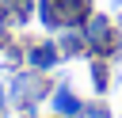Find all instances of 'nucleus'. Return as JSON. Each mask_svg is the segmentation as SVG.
<instances>
[{"instance_id": "nucleus-2", "label": "nucleus", "mask_w": 122, "mask_h": 118, "mask_svg": "<svg viewBox=\"0 0 122 118\" xmlns=\"http://www.w3.org/2000/svg\"><path fill=\"white\" fill-rule=\"evenodd\" d=\"M50 91H53V84L46 80V72H34V69L15 72V76H11V84H8V99H11L23 114H34V107H38V103H46V99H50Z\"/></svg>"}, {"instance_id": "nucleus-12", "label": "nucleus", "mask_w": 122, "mask_h": 118, "mask_svg": "<svg viewBox=\"0 0 122 118\" xmlns=\"http://www.w3.org/2000/svg\"><path fill=\"white\" fill-rule=\"evenodd\" d=\"M8 110V91H4V84H0V114Z\"/></svg>"}, {"instance_id": "nucleus-9", "label": "nucleus", "mask_w": 122, "mask_h": 118, "mask_svg": "<svg viewBox=\"0 0 122 118\" xmlns=\"http://www.w3.org/2000/svg\"><path fill=\"white\" fill-rule=\"evenodd\" d=\"M92 88H95V95H103L111 88V69L103 57H92Z\"/></svg>"}, {"instance_id": "nucleus-13", "label": "nucleus", "mask_w": 122, "mask_h": 118, "mask_svg": "<svg viewBox=\"0 0 122 118\" xmlns=\"http://www.w3.org/2000/svg\"><path fill=\"white\" fill-rule=\"evenodd\" d=\"M23 118H38V114H23Z\"/></svg>"}, {"instance_id": "nucleus-5", "label": "nucleus", "mask_w": 122, "mask_h": 118, "mask_svg": "<svg viewBox=\"0 0 122 118\" xmlns=\"http://www.w3.org/2000/svg\"><path fill=\"white\" fill-rule=\"evenodd\" d=\"M53 42H57L61 57H88V42H84V30H80V27H72V23H69V27H61Z\"/></svg>"}, {"instance_id": "nucleus-3", "label": "nucleus", "mask_w": 122, "mask_h": 118, "mask_svg": "<svg viewBox=\"0 0 122 118\" xmlns=\"http://www.w3.org/2000/svg\"><path fill=\"white\" fill-rule=\"evenodd\" d=\"M61 61H65V57H61V49H57L53 38H42V42L23 46V65L34 69V72H50V69H57Z\"/></svg>"}, {"instance_id": "nucleus-4", "label": "nucleus", "mask_w": 122, "mask_h": 118, "mask_svg": "<svg viewBox=\"0 0 122 118\" xmlns=\"http://www.w3.org/2000/svg\"><path fill=\"white\" fill-rule=\"evenodd\" d=\"M80 107H84V99H80L65 80L50 91V110H53L57 118H76V114H80Z\"/></svg>"}, {"instance_id": "nucleus-10", "label": "nucleus", "mask_w": 122, "mask_h": 118, "mask_svg": "<svg viewBox=\"0 0 122 118\" xmlns=\"http://www.w3.org/2000/svg\"><path fill=\"white\" fill-rule=\"evenodd\" d=\"M76 118H114V114H111V107H107L103 99H92V103H84V107H80V114H76Z\"/></svg>"}, {"instance_id": "nucleus-6", "label": "nucleus", "mask_w": 122, "mask_h": 118, "mask_svg": "<svg viewBox=\"0 0 122 118\" xmlns=\"http://www.w3.org/2000/svg\"><path fill=\"white\" fill-rule=\"evenodd\" d=\"M34 4H38V0H0V11L8 15V23H11V27H23V23H30Z\"/></svg>"}, {"instance_id": "nucleus-11", "label": "nucleus", "mask_w": 122, "mask_h": 118, "mask_svg": "<svg viewBox=\"0 0 122 118\" xmlns=\"http://www.w3.org/2000/svg\"><path fill=\"white\" fill-rule=\"evenodd\" d=\"M8 38H11V23H8V15L0 11V49H8Z\"/></svg>"}, {"instance_id": "nucleus-7", "label": "nucleus", "mask_w": 122, "mask_h": 118, "mask_svg": "<svg viewBox=\"0 0 122 118\" xmlns=\"http://www.w3.org/2000/svg\"><path fill=\"white\" fill-rule=\"evenodd\" d=\"M57 8H61L65 27H69V23H72V27H80V23L92 15V0H57Z\"/></svg>"}, {"instance_id": "nucleus-8", "label": "nucleus", "mask_w": 122, "mask_h": 118, "mask_svg": "<svg viewBox=\"0 0 122 118\" xmlns=\"http://www.w3.org/2000/svg\"><path fill=\"white\" fill-rule=\"evenodd\" d=\"M38 23H42L46 30H61V27H65L57 0H38Z\"/></svg>"}, {"instance_id": "nucleus-1", "label": "nucleus", "mask_w": 122, "mask_h": 118, "mask_svg": "<svg viewBox=\"0 0 122 118\" xmlns=\"http://www.w3.org/2000/svg\"><path fill=\"white\" fill-rule=\"evenodd\" d=\"M80 30H84V42H88V57H103V61L118 57V49H122V30L114 27L111 15L92 11V15L80 23Z\"/></svg>"}]
</instances>
